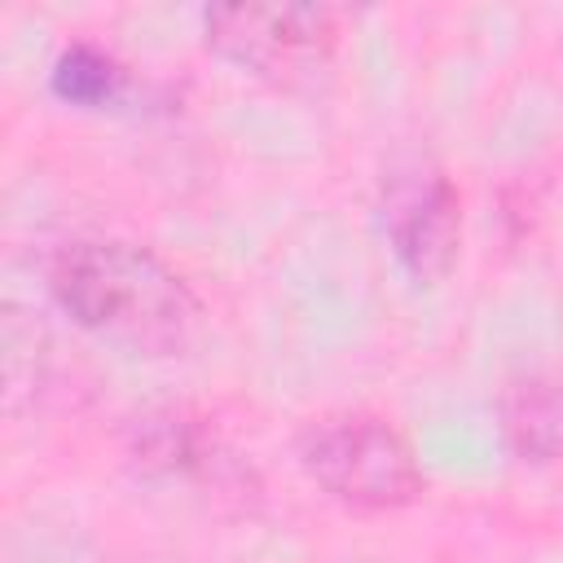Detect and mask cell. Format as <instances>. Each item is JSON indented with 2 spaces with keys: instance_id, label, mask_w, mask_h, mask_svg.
I'll return each instance as SVG.
<instances>
[{
  "instance_id": "cell-4",
  "label": "cell",
  "mask_w": 563,
  "mask_h": 563,
  "mask_svg": "<svg viewBox=\"0 0 563 563\" xmlns=\"http://www.w3.org/2000/svg\"><path fill=\"white\" fill-rule=\"evenodd\" d=\"M378 220L396 264L418 286H435L453 268L462 246V198L435 158L405 154L387 167L378 189Z\"/></svg>"
},
{
  "instance_id": "cell-5",
  "label": "cell",
  "mask_w": 563,
  "mask_h": 563,
  "mask_svg": "<svg viewBox=\"0 0 563 563\" xmlns=\"http://www.w3.org/2000/svg\"><path fill=\"white\" fill-rule=\"evenodd\" d=\"M501 435L519 462L550 466L563 462V378L519 374L501 387L497 400Z\"/></svg>"
},
{
  "instance_id": "cell-3",
  "label": "cell",
  "mask_w": 563,
  "mask_h": 563,
  "mask_svg": "<svg viewBox=\"0 0 563 563\" xmlns=\"http://www.w3.org/2000/svg\"><path fill=\"white\" fill-rule=\"evenodd\" d=\"M202 31L224 62L277 84L317 75L339 40L334 13L321 4H211Z\"/></svg>"
},
{
  "instance_id": "cell-6",
  "label": "cell",
  "mask_w": 563,
  "mask_h": 563,
  "mask_svg": "<svg viewBox=\"0 0 563 563\" xmlns=\"http://www.w3.org/2000/svg\"><path fill=\"white\" fill-rule=\"evenodd\" d=\"M114 79H119V66L88 44H70L53 66V88L66 101H84V106L106 101L114 92Z\"/></svg>"
},
{
  "instance_id": "cell-1",
  "label": "cell",
  "mask_w": 563,
  "mask_h": 563,
  "mask_svg": "<svg viewBox=\"0 0 563 563\" xmlns=\"http://www.w3.org/2000/svg\"><path fill=\"white\" fill-rule=\"evenodd\" d=\"M48 290L75 325L136 356L185 352L202 321L185 273L123 238L66 242L48 264Z\"/></svg>"
},
{
  "instance_id": "cell-2",
  "label": "cell",
  "mask_w": 563,
  "mask_h": 563,
  "mask_svg": "<svg viewBox=\"0 0 563 563\" xmlns=\"http://www.w3.org/2000/svg\"><path fill=\"white\" fill-rule=\"evenodd\" d=\"M308 479L352 510H400L422 493V466L400 427L369 409L312 418L295 440Z\"/></svg>"
}]
</instances>
